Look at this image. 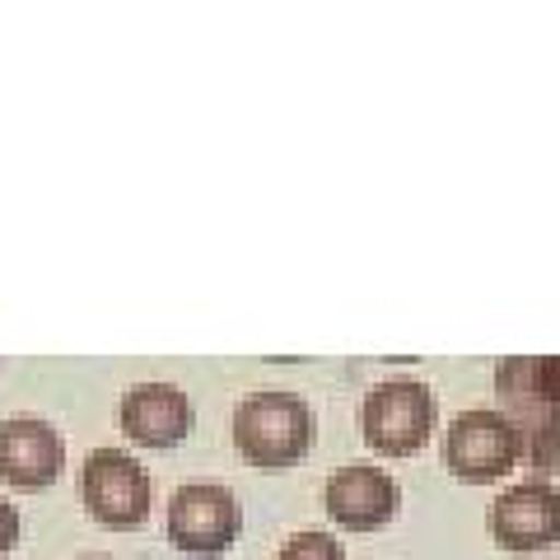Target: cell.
I'll list each match as a JSON object with an SVG mask.
<instances>
[{"instance_id": "cell-1", "label": "cell", "mask_w": 560, "mask_h": 560, "mask_svg": "<svg viewBox=\"0 0 560 560\" xmlns=\"http://www.w3.org/2000/svg\"><path fill=\"white\" fill-rule=\"evenodd\" d=\"M500 411L518 425L523 463L547 481L560 467V355H510L495 364Z\"/></svg>"}, {"instance_id": "cell-2", "label": "cell", "mask_w": 560, "mask_h": 560, "mask_svg": "<svg viewBox=\"0 0 560 560\" xmlns=\"http://www.w3.org/2000/svg\"><path fill=\"white\" fill-rule=\"evenodd\" d=\"M234 444L253 467H294L313 444V411L300 393L261 388L234 407Z\"/></svg>"}, {"instance_id": "cell-3", "label": "cell", "mask_w": 560, "mask_h": 560, "mask_svg": "<svg viewBox=\"0 0 560 560\" xmlns=\"http://www.w3.org/2000/svg\"><path fill=\"white\" fill-rule=\"evenodd\" d=\"M440 425V397L420 378H383L364 393L360 407V430L364 444L383 458H411L425 448L430 430Z\"/></svg>"}, {"instance_id": "cell-4", "label": "cell", "mask_w": 560, "mask_h": 560, "mask_svg": "<svg viewBox=\"0 0 560 560\" xmlns=\"http://www.w3.org/2000/svg\"><path fill=\"white\" fill-rule=\"evenodd\" d=\"M523 463L518 425L495 407H467L444 430V467L467 486L504 481Z\"/></svg>"}, {"instance_id": "cell-5", "label": "cell", "mask_w": 560, "mask_h": 560, "mask_svg": "<svg viewBox=\"0 0 560 560\" xmlns=\"http://www.w3.org/2000/svg\"><path fill=\"white\" fill-rule=\"evenodd\" d=\"M80 495L103 528H140L150 514V477L127 448H94L80 471Z\"/></svg>"}, {"instance_id": "cell-6", "label": "cell", "mask_w": 560, "mask_h": 560, "mask_svg": "<svg viewBox=\"0 0 560 560\" xmlns=\"http://www.w3.org/2000/svg\"><path fill=\"white\" fill-rule=\"evenodd\" d=\"M243 510L230 486L187 481L168 500V541L187 556H224L238 537Z\"/></svg>"}, {"instance_id": "cell-7", "label": "cell", "mask_w": 560, "mask_h": 560, "mask_svg": "<svg viewBox=\"0 0 560 560\" xmlns=\"http://www.w3.org/2000/svg\"><path fill=\"white\" fill-rule=\"evenodd\" d=\"M486 528L500 551H551L560 541V490L551 481H514L486 510Z\"/></svg>"}, {"instance_id": "cell-8", "label": "cell", "mask_w": 560, "mask_h": 560, "mask_svg": "<svg viewBox=\"0 0 560 560\" xmlns=\"http://www.w3.org/2000/svg\"><path fill=\"white\" fill-rule=\"evenodd\" d=\"M323 504L337 528L350 533H374L383 523H393L401 510V486L374 463H346L327 477Z\"/></svg>"}, {"instance_id": "cell-9", "label": "cell", "mask_w": 560, "mask_h": 560, "mask_svg": "<svg viewBox=\"0 0 560 560\" xmlns=\"http://www.w3.org/2000/svg\"><path fill=\"white\" fill-rule=\"evenodd\" d=\"M66 440L43 416H10L0 420V481L14 490H43L61 477Z\"/></svg>"}, {"instance_id": "cell-10", "label": "cell", "mask_w": 560, "mask_h": 560, "mask_svg": "<svg viewBox=\"0 0 560 560\" xmlns=\"http://www.w3.org/2000/svg\"><path fill=\"white\" fill-rule=\"evenodd\" d=\"M117 416L121 430L145 448H173L191 430V401L178 383H131Z\"/></svg>"}, {"instance_id": "cell-11", "label": "cell", "mask_w": 560, "mask_h": 560, "mask_svg": "<svg viewBox=\"0 0 560 560\" xmlns=\"http://www.w3.org/2000/svg\"><path fill=\"white\" fill-rule=\"evenodd\" d=\"M276 560H346V551H341V541L331 533L308 528V533H294L285 547H280Z\"/></svg>"}, {"instance_id": "cell-12", "label": "cell", "mask_w": 560, "mask_h": 560, "mask_svg": "<svg viewBox=\"0 0 560 560\" xmlns=\"http://www.w3.org/2000/svg\"><path fill=\"white\" fill-rule=\"evenodd\" d=\"M14 541H20V510L0 495V551H10Z\"/></svg>"}, {"instance_id": "cell-13", "label": "cell", "mask_w": 560, "mask_h": 560, "mask_svg": "<svg viewBox=\"0 0 560 560\" xmlns=\"http://www.w3.org/2000/svg\"><path fill=\"white\" fill-rule=\"evenodd\" d=\"M80 560H113V556H80Z\"/></svg>"}, {"instance_id": "cell-14", "label": "cell", "mask_w": 560, "mask_h": 560, "mask_svg": "<svg viewBox=\"0 0 560 560\" xmlns=\"http://www.w3.org/2000/svg\"><path fill=\"white\" fill-rule=\"evenodd\" d=\"M551 560H560V556H551Z\"/></svg>"}, {"instance_id": "cell-15", "label": "cell", "mask_w": 560, "mask_h": 560, "mask_svg": "<svg viewBox=\"0 0 560 560\" xmlns=\"http://www.w3.org/2000/svg\"><path fill=\"white\" fill-rule=\"evenodd\" d=\"M0 370H5V364H0Z\"/></svg>"}]
</instances>
